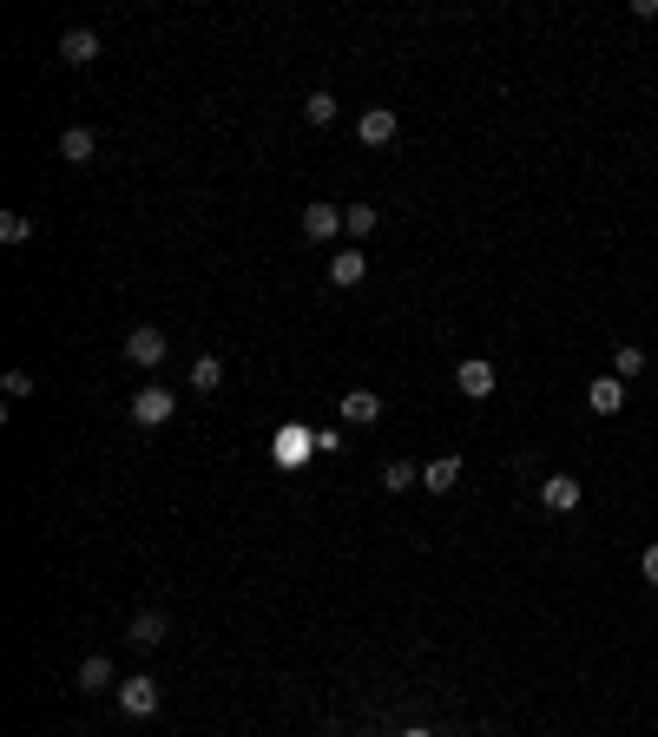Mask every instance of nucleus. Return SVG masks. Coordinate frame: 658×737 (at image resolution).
<instances>
[{"label":"nucleus","mask_w":658,"mask_h":737,"mask_svg":"<svg viewBox=\"0 0 658 737\" xmlns=\"http://www.w3.org/2000/svg\"><path fill=\"white\" fill-rule=\"evenodd\" d=\"M165 349H172V343H165V330H152V323H139V330L126 336V362H132V369H158Z\"/></svg>","instance_id":"nucleus-3"},{"label":"nucleus","mask_w":658,"mask_h":737,"mask_svg":"<svg viewBox=\"0 0 658 737\" xmlns=\"http://www.w3.org/2000/svg\"><path fill=\"white\" fill-rule=\"evenodd\" d=\"M356 139H362V145H389V139H395V112H389V106H369V112L356 119Z\"/></svg>","instance_id":"nucleus-13"},{"label":"nucleus","mask_w":658,"mask_h":737,"mask_svg":"<svg viewBox=\"0 0 658 737\" xmlns=\"http://www.w3.org/2000/svg\"><path fill=\"white\" fill-rule=\"evenodd\" d=\"M0 389L14 395V402H27V395H33V389H40V382H33V376H27V369H7V376H0Z\"/></svg>","instance_id":"nucleus-22"},{"label":"nucleus","mask_w":658,"mask_h":737,"mask_svg":"<svg viewBox=\"0 0 658 737\" xmlns=\"http://www.w3.org/2000/svg\"><path fill=\"white\" fill-rule=\"evenodd\" d=\"M336 231H343V204H303V237L310 244H329Z\"/></svg>","instance_id":"nucleus-7"},{"label":"nucleus","mask_w":658,"mask_h":737,"mask_svg":"<svg viewBox=\"0 0 658 737\" xmlns=\"http://www.w3.org/2000/svg\"><path fill=\"white\" fill-rule=\"evenodd\" d=\"M415 481H422V468H415V461H389V468H382V487H389V494H408Z\"/></svg>","instance_id":"nucleus-19"},{"label":"nucleus","mask_w":658,"mask_h":737,"mask_svg":"<svg viewBox=\"0 0 658 737\" xmlns=\"http://www.w3.org/2000/svg\"><path fill=\"white\" fill-rule=\"evenodd\" d=\"M408 737H428V731H408Z\"/></svg>","instance_id":"nucleus-24"},{"label":"nucleus","mask_w":658,"mask_h":737,"mask_svg":"<svg viewBox=\"0 0 658 737\" xmlns=\"http://www.w3.org/2000/svg\"><path fill=\"white\" fill-rule=\"evenodd\" d=\"M99 53H106V47H99L93 27H66V33H60V60H66V66H93Z\"/></svg>","instance_id":"nucleus-6"},{"label":"nucleus","mask_w":658,"mask_h":737,"mask_svg":"<svg viewBox=\"0 0 658 737\" xmlns=\"http://www.w3.org/2000/svg\"><path fill=\"white\" fill-rule=\"evenodd\" d=\"M639 573H645V586H658V540L639 553Z\"/></svg>","instance_id":"nucleus-23"},{"label":"nucleus","mask_w":658,"mask_h":737,"mask_svg":"<svg viewBox=\"0 0 658 737\" xmlns=\"http://www.w3.org/2000/svg\"><path fill=\"white\" fill-rule=\"evenodd\" d=\"M422 487H428V494H455V487H461V455H435L422 468Z\"/></svg>","instance_id":"nucleus-10"},{"label":"nucleus","mask_w":658,"mask_h":737,"mask_svg":"<svg viewBox=\"0 0 658 737\" xmlns=\"http://www.w3.org/2000/svg\"><path fill=\"white\" fill-rule=\"evenodd\" d=\"M639 369H645V349L639 343H619V349H612V376H619V382H632Z\"/></svg>","instance_id":"nucleus-17"},{"label":"nucleus","mask_w":658,"mask_h":737,"mask_svg":"<svg viewBox=\"0 0 658 737\" xmlns=\"http://www.w3.org/2000/svg\"><path fill=\"white\" fill-rule=\"evenodd\" d=\"M172 408H178V395H172V389L145 382V389L132 395V422H139V428H165V422H172Z\"/></svg>","instance_id":"nucleus-1"},{"label":"nucleus","mask_w":658,"mask_h":737,"mask_svg":"<svg viewBox=\"0 0 658 737\" xmlns=\"http://www.w3.org/2000/svg\"><path fill=\"white\" fill-rule=\"evenodd\" d=\"M93 152H99L93 126H66L60 132V158H66V165H93Z\"/></svg>","instance_id":"nucleus-15"},{"label":"nucleus","mask_w":658,"mask_h":737,"mask_svg":"<svg viewBox=\"0 0 658 737\" xmlns=\"http://www.w3.org/2000/svg\"><path fill=\"white\" fill-rule=\"evenodd\" d=\"M73 685H79V691H119V672H112V659H106V652H93V659H79Z\"/></svg>","instance_id":"nucleus-8"},{"label":"nucleus","mask_w":658,"mask_h":737,"mask_svg":"<svg viewBox=\"0 0 658 737\" xmlns=\"http://www.w3.org/2000/svg\"><path fill=\"white\" fill-rule=\"evenodd\" d=\"M362 277H369V257H362V251H336V257H329V283H336V290H356Z\"/></svg>","instance_id":"nucleus-12"},{"label":"nucleus","mask_w":658,"mask_h":737,"mask_svg":"<svg viewBox=\"0 0 658 737\" xmlns=\"http://www.w3.org/2000/svg\"><path fill=\"white\" fill-rule=\"evenodd\" d=\"M218 382H224V362L218 356H198V362H191V389H198V395H211Z\"/></svg>","instance_id":"nucleus-18"},{"label":"nucleus","mask_w":658,"mask_h":737,"mask_svg":"<svg viewBox=\"0 0 658 737\" xmlns=\"http://www.w3.org/2000/svg\"><path fill=\"white\" fill-rule=\"evenodd\" d=\"M27 237H33L27 211H7V218H0V244H27Z\"/></svg>","instance_id":"nucleus-21"},{"label":"nucleus","mask_w":658,"mask_h":737,"mask_svg":"<svg viewBox=\"0 0 658 737\" xmlns=\"http://www.w3.org/2000/svg\"><path fill=\"white\" fill-rule=\"evenodd\" d=\"M343 231L369 237V231H376V204H343Z\"/></svg>","instance_id":"nucleus-20"},{"label":"nucleus","mask_w":658,"mask_h":737,"mask_svg":"<svg viewBox=\"0 0 658 737\" xmlns=\"http://www.w3.org/2000/svg\"><path fill=\"white\" fill-rule=\"evenodd\" d=\"M165 632H172V619H165V612H139V619L126 626V639L139 645V652H152V645H165Z\"/></svg>","instance_id":"nucleus-11"},{"label":"nucleus","mask_w":658,"mask_h":737,"mask_svg":"<svg viewBox=\"0 0 658 737\" xmlns=\"http://www.w3.org/2000/svg\"><path fill=\"white\" fill-rule=\"evenodd\" d=\"M336 112H343V99L329 93V86H316V93L303 99V119H310V126H329V119H336Z\"/></svg>","instance_id":"nucleus-16"},{"label":"nucleus","mask_w":658,"mask_h":737,"mask_svg":"<svg viewBox=\"0 0 658 737\" xmlns=\"http://www.w3.org/2000/svg\"><path fill=\"white\" fill-rule=\"evenodd\" d=\"M158 698H165V691H158V678H119V711H126V718H152L158 711Z\"/></svg>","instance_id":"nucleus-2"},{"label":"nucleus","mask_w":658,"mask_h":737,"mask_svg":"<svg viewBox=\"0 0 658 737\" xmlns=\"http://www.w3.org/2000/svg\"><path fill=\"white\" fill-rule=\"evenodd\" d=\"M455 389L468 395V402H487V395H494V362H487V356H468V362L455 369Z\"/></svg>","instance_id":"nucleus-5"},{"label":"nucleus","mask_w":658,"mask_h":737,"mask_svg":"<svg viewBox=\"0 0 658 737\" xmlns=\"http://www.w3.org/2000/svg\"><path fill=\"white\" fill-rule=\"evenodd\" d=\"M343 422L376 428V422H382V395H376V389H349V395H343Z\"/></svg>","instance_id":"nucleus-9"},{"label":"nucleus","mask_w":658,"mask_h":737,"mask_svg":"<svg viewBox=\"0 0 658 737\" xmlns=\"http://www.w3.org/2000/svg\"><path fill=\"white\" fill-rule=\"evenodd\" d=\"M580 501H586V487L573 481V474H547V481H540V507H547V514H573Z\"/></svg>","instance_id":"nucleus-4"},{"label":"nucleus","mask_w":658,"mask_h":737,"mask_svg":"<svg viewBox=\"0 0 658 737\" xmlns=\"http://www.w3.org/2000/svg\"><path fill=\"white\" fill-rule=\"evenodd\" d=\"M586 408H593V415H619V408H626V382H619V376H599L593 389H586Z\"/></svg>","instance_id":"nucleus-14"}]
</instances>
